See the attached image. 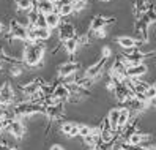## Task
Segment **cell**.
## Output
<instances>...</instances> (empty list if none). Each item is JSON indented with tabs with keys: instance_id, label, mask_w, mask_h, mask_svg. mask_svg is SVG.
Wrapping results in <instances>:
<instances>
[{
	"instance_id": "cell-1",
	"label": "cell",
	"mask_w": 156,
	"mask_h": 150,
	"mask_svg": "<svg viewBox=\"0 0 156 150\" xmlns=\"http://www.w3.org/2000/svg\"><path fill=\"white\" fill-rule=\"evenodd\" d=\"M46 52V46L41 43H27L22 52V62L27 67L38 68L43 65V57Z\"/></svg>"
},
{
	"instance_id": "cell-2",
	"label": "cell",
	"mask_w": 156,
	"mask_h": 150,
	"mask_svg": "<svg viewBox=\"0 0 156 150\" xmlns=\"http://www.w3.org/2000/svg\"><path fill=\"white\" fill-rule=\"evenodd\" d=\"M107 60L109 59H104V57H99L98 62H95L93 65H90V67L85 70L84 73V76L88 78V79H93V81H98L101 76H103V73H104V68H106V65H107Z\"/></svg>"
},
{
	"instance_id": "cell-3",
	"label": "cell",
	"mask_w": 156,
	"mask_h": 150,
	"mask_svg": "<svg viewBox=\"0 0 156 150\" xmlns=\"http://www.w3.org/2000/svg\"><path fill=\"white\" fill-rule=\"evenodd\" d=\"M58 29V41L65 43L68 40H73L76 38V27L73 22H68V21H62V24L57 27Z\"/></svg>"
},
{
	"instance_id": "cell-4",
	"label": "cell",
	"mask_w": 156,
	"mask_h": 150,
	"mask_svg": "<svg viewBox=\"0 0 156 150\" xmlns=\"http://www.w3.org/2000/svg\"><path fill=\"white\" fill-rule=\"evenodd\" d=\"M14 103V92L10 82H3L2 87H0V108H6L11 106Z\"/></svg>"
},
{
	"instance_id": "cell-5",
	"label": "cell",
	"mask_w": 156,
	"mask_h": 150,
	"mask_svg": "<svg viewBox=\"0 0 156 150\" xmlns=\"http://www.w3.org/2000/svg\"><path fill=\"white\" fill-rule=\"evenodd\" d=\"M8 32H10L13 35L14 40H21V41H27V35H29V29L21 24L17 19H11L10 22V29H8Z\"/></svg>"
},
{
	"instance_id": "cell-6",
	"label": "cell",
	"mask_w": 156,
	"mask_h": 150,
	"mask_svg": "<svg viewBox=\"0 0 156 150\" xmlns=\"http://www.w3.org/2000/svg\"><path fill=\"white\" fill-rule=\"evenodd\" d=\"M6 131L13 137L22 139L24 134H25V125H24L22 119H13V120H10V123H8V126H6Z\"/></svg>"
},
{
	"instance_id": "cell-7",
	"label": "cell",
	"mask_w": 156,
	"mask_h": 150,
	"mask_svg": "<svg viewBox=\"0 0 156 150\" xmlns=\"http://www.w3.org/2000/svg\"><path fill=\"white\" fill-rule=\"evenodd\" d=\"M115 22V17H106L103 14H98V16H93L90 21V29L88 32H96V30H101V29H106L109 24H114Z\"/></svg>"
},
{
	"instance_id": "cell-8",
	"label": "cell",
	"mask_w": 156,
	"mask_h": 150,
	"mask_svg": "<svg viewBox=\"0 0 156 150\" xmlns=\"http://www.w3.org/2000/svg\"><path fill=\"white\" fill-rule=\"evenodd\" d=\"M44 115L48 117L51 122H57V120H60L63 115H65V104H63V103H58V104H55V106L46 108Z\"/></svg>"
},
{
	"instance_id": "cell-9",
	"label": "cell",
	"mask_w": 156,
	"mask_h": 150,
	"mask_svg": "<svg viewBox=\"0 0 156 150\" xmlns=\"http://www.w3.org/2000/svg\"><path fill=\"white\" fill-rule=\"evenodd\" d=\"M147 71H148V67H147L145 63L131 65V67H128V68H126L125 76H126V79H140Z\"/></svg>"
},
{
	"instance_id": "cell-10",
	"label": "cell",
	"mask_w": 156,
	"mask_h": 150,
	"mask_svg": "<svg viewBox=\"0 0 156 150\" xmlns=\"http://www.w3.org/2000/svg\"><path fill=\"white\" fill-rule=\"evenodd\" d=\"M77 71H80V63L69 60V62L62 63L58 67V76H60V79H63V78L69 76V74H73V73H77Z\"/></svg>"
},
{
	"instance_id": "cell-11",
	"label": "cell",
	"mask_w": 156,
	"mask_h": 150,
	"mask_svg": "<svg viewBox=\"0 0 156 150\" xmlns=\"http://www.w3.org/2000/svg\"><path fill=\"white\" fill-rule=\"evenodd\" d=\"M114 93H115V98H117V101H118V103H122V104H125V103H126L128 100L134 97V93H133L129 89H128V87L125 86V82L117 84V87H115Z\"/></svg>"
},
{
	"instance_id": "cell-12",
	"label": "cell",
	"mask_w": 156,
	"mask_h": 150,
	"mask_svg": "<svg viewBox=\"0 0 156 150\" xmlns=\"http://www.w3.org/2000/svg\"><path fill=\"white\" fill-rule=\"evenodd\" d=\"M41 86H44V82L41 79H35V81H30L29 84H25V86H21V92H22V95L30 98L41 90Z\"/></svg>"
},
{
	"instance_id": "cell-13",
	"label": "cell",
	"mask_w": 156,
	"mask_h": 150,
	"mask_svg": "<svg viewBox=\"0 0 156 150\" xmlns=\"http://www.w3.org/2000/svg\"><path fill=\"white\" fill-rule=\"evenodd\" d=\"M60 131L66 137H76V136H79V123H74V122H63L60 125Z\"/></svg>"
},
{
	"instance_id": "cell-14",
	"label": "cell",
	"mask_w": 156,
	"mask_h": 150,
	"mask_svg": "<svg viewBox=\"0 0 156 150\" xmlns=\"http://www.w3.org/2000/svg\"><path fill=\"white\" fill-rule=\"evenodd\" d=\"M52 97H55L58 101H62V103H65V101H68V98H69V90H68V87L65 86V84H57V86H54V90H52V93H51Z\"/></svg>"
},
{
	"instance_id": "cell-15",
	"label": "cell",
	"mask_w": 156,
	"mask_h": 150,
	"mask_svg": "<svg viewBox=\"0 0 156 150\" xmlns=\"http://www.w3.org/2000/svg\"><path fill=\"white\" fill-rule=\"evenodd\" d=\"M35 10L41 14H49L55 11V3H52L51 0H36Z\"/></svg>"
},
{
	"instance_id": "cell-16",
	"label": "cell",
	"mask_w": 156,
	"mask_h": 150,
	"mask_svg": "<svg viewBox=\"0 0 156 150\" xmlns=\"http://www.w3.org/2000/svg\"><path fill=\"white\" fill-rule=\"evenodd\" d=\"M115 41L118 43V46H120V48H123V51H129V49L136 48V46H139V43L136 41V38H133V36H129V35L118 36Z\"/></svg>"
},
{
	"instance_id": "cell-17",
	"label": "cell",
	"mask_w": 156,
	"mask_h": 150,
	"mask_svg": "<svg viewBox=\"0 0 156 150\" xmlns=\"http://www.w3.org/2000/svg\"><path fill=\"white\" fill-rule=\"evenodd\" d=\"M133 114H131V111L129 109H126V108H120V115H118V122H117V131L120 133V131L128 125V122L131 120Z\"/></svg>"
},
{
	"instance_id": "cell-18",
	"label": "cell",
	"mask_w": 156,
	"mask_h": 150,
	"mask_svg": "<svg viewBox=\"0 0 156 150\" xmlns=\"http://www.w3.org/2000/svg\"><path fill=\"white\" fill-rule=\"evenodd\" d=\"M46 17V25H48V29L52 30V29H57V27L62 24V17L54 11V13H49V14H44Z\"/></svg>"
},
{
	"instance_id": "cell-19",
	"label": "cell",
	"mask_w": 156,
	"mask_h": 150,
	"mask_svg": "<svg viewBox=\"0 0 156 150\" xmlns=\"http://www.w3.org/2000/svg\"><path fill=\"white\" fill-rule=\"evenodd\" d=\"M118 115H120V108H114L109 111V115L106 117L107 122H109V125H111V128L114 131H117V122H118Z\"/></svg>"
},
{
	"instance_id": "cell-20",
	"label": "cell",
	"mask_w": 156,
	"mask_h": 150,
	"mask_svg": "<svg viewBox=\"0 0 156 150\" xmlns=\"http://www.w3.org/2000/svg\"><path fill=\"white\" fill-rule=\"evenodd\" d=\"M8 71H10V74L13 78H17L21 76V74H24V62H16V63H10V67H8Z\"/></svg>"
},
{
	"instance_id": "cell-21",
	"label": "cell",
	"mask_w": 156,
	"mask_h": 150,
	"mask_svg": "<svg viewBox=\"0 0 156 150\" xmlns=\"http://www.w3.org/2000/svg\"><path fill=\"white\" fill-rule=\"evenodd\" d=\"M38 17H40V13L32 8L30 11H27V29H33L36 27V22H38Z\"/></svg>"
},
{
	"instance_id": "cell-22",
	"label": "cell",
	"mask_w": 156,
	"mask_h": 150,
	"mask_svg": "<svg viewBox=\"0 0 156 150\" xmlns=\"http://www.w3.org/2000/svg\"><path fill=\"white\" fill-rule=\"evenodd\" d=\"M14 2H16V6H17V11H30L35 6L33 0H14Z\"/></svg>"
},
{
	"instance_id": "cell-23",
	"label": "cell",
	"mask_w": 156,
	"mask_h": 150,
	"mask_svg": "<svg viewBox=\"0 0 156 150\" xmlns=\"http://www.w3.org/2000/svg\"><path fill=\"white\" fill-rule=\"evenodd\" d=\"M55 13L60 17H66L69 14H73V5H62V6H55Z\"/></svg>"
},
{
	"instance_id": "cell-24",
	"label": "cell",
	"mask_w": 156,
	"mask_h": 150,
	"mask_svg": "<svg viewBox=\"0 0 156 150\" xmlns=\"http://www.w3.org/2000/svg\"><path fill=\"white\" fill-rule=\"evenodd\" d=\"M76 43H77V48H85V46L90 43V32L76 35Z\"/></svg>"
},
{
	"instance_id": "cell-25",
	"label": "cell",
	"mask_w": 156,
	"mask_h": 150,
	"mask_svg": "<svg viewBox=\"0 0 156 150\" xmlns=\"http://www.w3.org/2000/svg\"><path fill=\"white\" fill-rule=\"evenodd\" d=\"M63 46H65V51H66V54H69V55L76 54V51H77V43H76V38L65 41V43H63Z\"/></svg>"
},
{
	"instance_id": "cell-26",
	"label": "cell",
	"mask_w": 156,
	"mask_h": 150,
	"mask_svg": "<svg viewBox=\"0 0 156 150\" xmlns=\"http://www.w3.org/2000/svg\"><path fill=\"white\" fill-rule=\"evenodd\" d=\"M87 6V0H79V2L73 3V13H80L82 10H85Z\"/></svg>"
},
{
	"instance_id": "cell-27",
	"label": "cell",
	"mask_w": 156,
	"mask_h": 150,
	"mask_svg": "<svg viewBox=\"0 0 156 150\" xmlns=\"http://www.w3.org/2000/svg\"><path fill=\"white\" fill-rule=\"evenodd\" d=\"M91 133V126L88 125H79V136L80 137H85Z\"/></svg>"
},
{
	"instance_id": "cell-28",
	"label": "cell",
	"mask_w": 156,
	"mask_h": 150,
	"mask_svg": "<svg viewBox=\"0 0 156 150\" xmlns=\"http://www.w3.org/2000/svg\"><path fill=\"white\" fill-rule=\"evenodd\" d=\"M145 98H147V101L156 98V89H154L153 86H150L148 89H147V92H145Z\"/></svg>"
},
{
	"instance_id": "cell-29",
	"label": "cell",
	"mask_w": 156,
	"mask_h": 150,
	"mask_svg": "<svg viewBox=\"0 0 156 150\" xmlns=\"http://www.w3.org/2000/svg\"><path fill=\"white\" fill-rule=\"evenodd\" d=\"M111 55H112V51L109 46H104L103 51H101V57H104V59H111Z\"/></svg>"
},
{
	"instance_id": "cell-30",
	"label": "cell",
	"mask_w": 156,
	"mask_h": 150,
	"mask_svg": "<svg viewBox=\"0 0 156 150\" xmlns=\"http://www.w3.org/2000/svg\"><path fill=\"white\" fill-rule=\"evenodd\" d=\"M90 33H93V36L98 38V40L106 38V29H101V30H96V32H90Z\"/></svg>"
},
{
	"instance_id": "cell-31",
	"label": "cell",
	"mask_w": 156,
	"mask_h": 150,
	"mask_svg": "<svg viewBox=\"0 0 156 150\" xmlns=\"http://www.w3.org/2000/svg\"><path fill=\"white\" fill-rule=\"evenodd\" d=\"M0 150H11V147H10V144H8V142L0 141Z\"/></svg>"
},
{
	"instance_id": "cell-32",
	"label": "cell",
	"mask_w": 156,
	"mask_h": 150,
	"mask_svg": "<svg viewBox=\"0 0 156 150\" xmlns=\"http://www.w3.org/2000/svg\"><path fill=\"white\" fill-rule=\"evenodd\" d=\"M49 150H66V148L63 147L62 144H54V145H52V147H51Z\"/></svg>"
},
{
	"instance_id": "cell-33",
	"label": "cell",
	"mask_w": 156,
	"mask_h": 150,
	"mask_svg": "<svg viewBox=\"0 0 156 150\" xmlns=\"http://www.w3.org/2000/svg\"><path fill=\"white\" fill-rule=\"evenodd\" d=\"M144 150H156V145L154 144H145L144 145Z\"/></svg>"
},
{
	"instance_id": "cell-34",
	"label": "cell",
	"mask_w": 156,
	"mask_h": 150,
	"mask_svg": "<svg viewBox=\"0 0 156 150\" xmlns=\"http://www.w3.org/2000/svg\"><path fill=\"white\" fill-rule=\"evenodd\" d=\"M51 2H52V3H58V2H60V0H51Z\"/></svg>"
},
{
	"instance_id": "cell-35",
	"label": "cell",
	"mask_w": 156,
	"mask_h": 150,
	"mask_svg": "<svg viewBox=\"0 0 156 150\" xmlns=\"http://www.w3.org/2000/svg\"><path fill=\"white\" fill-rule=\"evenodd\" d=\"M11 150H19V148H17V147H11Z\"/></svg>"
},
{
	"instance_id": "cell-36",
	"label": "cell",
	"mask_w": 156,
	"mask_h": 150,
	"mask_svg": "<svg viewBox=\"0 0 156 150\" xmlns=\"http://www.w3.org/2000/svg\"><path fill=\"white\" fill-rule=\"evenodd\" d=\"M101 2H111V0H101Z\"/></svg>"
},
{
	"instance_id": "cell-37",
	"label": "cell",
	"mask_w": 156,
	"mask_h": 150,
	"mask_svg": "<svg viewBox=\"0 0 156 150\" xmlns=\"http://www.w3.org/2000/svg\"><path fill=\"white\" fill-rule=\"evenodd\" d=\"M153 87H154V89H156V82H154V84H153Z\"/></svg>"
}]
</instances>
